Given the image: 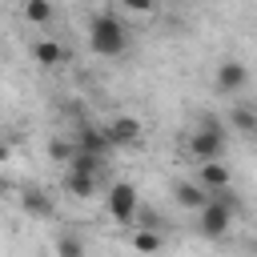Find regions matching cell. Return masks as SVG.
<instances>
[{"instance_id":"obj_1","label":"cell","mask_w":257,"mask_h":257,"mask_svg":"<svg viewBox=\"0 0 257 257\" xmlns=\"http://www.w3.org/2000/svg\"><path fill=\"white\" fill-rule=\"evenodd\" d=\"M237 213H241V201L233 197V189H229V185H225V189H213L209 201L197 209V229H201V237L221 241V237L229 233V225H233Z\"/></svg>"},{"instance_id":"obj_2","label":"cell","mask_w":257,"mask_h":257,"mask_svg":"<svg viewBox=\"0 0 257 257\" xmlns=\"http://www.w3.org/2000/svg\"><path fill=\"white\" fill-rule=\"evenodd\" d=\"M88 48H92L96 56H120V52L128 48L124 24H120L112 12H96V16L88 20Z\"/></svg>"},{"instance_id":"obj_3","label":"cell","mask_w":257,"mask_h":257,"mask_svg":"<svg viewBox=\"0 0 257 257\" xmlns=\"http://www.w3.org/2000/svg\"><path fill=\"white\" fill-rule=\"evenodd\" d=\"M225 124L217 116H201V124L193 128L189 137V157L193 161H213V157H225Z\"/></svg>"},{"instance_id":"obj_4","label":"cell","mask_w":257,"mask_h":257,"mask_svg":"<svg viewBox=\"0 0 257 257\" xmlns=\"http://www.w3.org/2000/svg\"><path fill=\"white\" fill-rule=\"evenodd\" d=\"M137 209H141V201H137V189H133L128 181H116V185L108 189V213H112V221H120V225H133V221H137Z\"/></svg>"},{"instance_id":"obj_5","label":"cell","mask_w":257,"mask_h":257,"mask_svg":"<svg viewBox=\"0 0 257 257\" xmlns=\"http://www.w3.org/2000/svg\"><path fill=\"white\" fill-rule=\"evenodd\" d=\"M213 84H217V92L233 96V92H241V88L249 84V68H245L241 60H221L217 72H213Z\"/></svg>"},{"instance_id":"obj_6","label":"cell","mask_w":257,"mask_h":257,"mask_svg":"<svg viewBox=\"0 0 257 257\" xmlns=\"http://www.w3.org/2000/svg\"><path fill=\"white\" fill-rule=\"evenodd\" d=\"M104 137L112 141V149H128V145L141 141V120L137 116H112L104 124Z\"/></svg>"},{"instance_id":"obj_7","label":"cell","mask_w":257,"mask_h":257,"mask_svg":"<svg viewBox=\"0 0 257 257\" xmlns=\"http://www.w3.org/2000/svg\"><path fill=\"white\" fill-rule=\"evenodd\" d=\"M76 149L96 153V157H108L112 153V141L104 137V124H80L76 128Z\"/></svg>"},{"instance_id":"obj_8","label":"cell","mask_w":257,"mask_h":257,"mask_svg":"<svg viewBox=\"0 0 257 257\" xmlns=\"http://www.w3.org/2000/svg\"><path fill=\"white\" fill-rule=\"evenodd\" d=\"M201 169H197V181L213 193V189H225V185H233V173H229V165L221 161V157H213V161H197Z\"/></svg>"},{"instance_id":"obj_9","label":"cell","mask_w":257,"mask_h":257,"mask_svg":"<svg viewBox=\"0 0 257 257\" xmlns=\"http://www.w3.org/2000/svg\"><path fill=\"white\" fill-rule=\"evenodd\" d=\"M173 201H177L181 209H193V213H197V209L209 201V189H205L201 181H177V185H173Z\"/></svg>"},{"instance_id":"obj_10","label":"cell","mask_w":257,"mask_h":257,"mask_svg":"<svg viewBox=\"0 0 257 257\" xmlns=\"http://www.w3.org/2000/svg\"><path fill=\"white\" fill-rule=\"evenodd\" d=\"M96 185H100V177H96V173H76V169H68V173H64V193H72L76 201L96 197Z\"/></svg>"},{"instance_id":"obj_11","label":"cell","mask_w":257,"mask_h":257,"mask_svg":"<svg viewBox=\"0 0 257 257\" xmlns=\"http://www.w3.org/2000/svg\"><path fill=\"white\" fill-rule=\"evenodd\" d=\"M20 209H24L28 217H36V221H44V217L56 213V205H52V197H48L44 189H24V193H20Z\"/></svg>"},{"instance_id":"obj_12","label":"cell","mask_w":257,"mask_h":257,"mask_svg":"<svg viewBox=\"0 0 257 257\" xmlns=\"http://www.w3.org/2000/svg\"><path fill=\"white\" fill-rule=\"evenodd\" d=\"M128 245H133L137 253H157V249L165 245V237H161L157 229H149V225H137L133 237H128Z\"/></svg>"},{"instance_id":"obj_13","label":"cell","mask_w":257,"mask_h":257,"mask_svg":"<svg viewBox=\"0 0 257 257\" xmlns=\"http://www.w3.org/2000/svg\"><path fill=\"white\" fill-rule=\"evenodd\" d=\"M32 60L44 64V68H56V64L64 60V48H60L56 40H36V44H32Z\"/></svg>"},{"instance_id":"obj_14","label":"cell","mask_w":257,"mask_h":257,"mask_svg":"<svg viewBox=\"0 0 257 257\" xmlns=\"http://www.w3.org/2000/svg\"><path fill=\"white\" fill-rule=\"evenodd\" d=\"M68 169H76V173H96V177H104V157H96V153H84V149H76V153L68 157Z\"/></svg>"},{"instance_id":"obj_15","label":"cell","mask_w":257,"mask_h":257,"mask_svg":"<svg viewBox=\"0 0 257 257\" xmlns=\"http://www.w3.org/2000/svg\"><path fill=\"white\" fill-rule=\"evenodd\" d=\"M229 128H237V133L253 137V133H257V112H253L249 104H237V108L229 112Z\"/></svg>"},{"instance_id":"obj_16","label":"cell","mask_w":257,"mask_h":257,"mask_svg":"<svg viewBox=\"0 0 257 257\" xmlns=\"http://www.w3.org/2000/svg\"><path fill=\"white\" fill-rule=\"evenodd\" d=\"M24 16H28V24H48L52 20V4L48 0H24Z\"/></svg>"},{"instance_id":"obj_17","label":"cell","mask_w":257,"mask_h":257,"mask_svg":"<svg viewBox=\"0 0 257 257\" xmlns=\"http://www.w3.org/2000/svg\"><path fill=\"white\" fill-rule=\"evenodd\" d=\"M72 153H76V141H64V137H52V141H48V157H52V161L68 165Z\"/></svg>"},{"instance_id":"obj_18","label":"cell","mask_w":257,"mask_h":257,"mask_svg":"<svg viewBox=\"0 0 257 257\" xmlns=\"http://www.w3.org/2000/svg\"><path fill=\"white\" fill-rule=\"evenodd\" d=\"M56 253H60V257H80V253H84V241L72 237V233H60V237H56Z\"/></svg>"},{"instance_id":"obj_19","label":"cell","mask_w":257,"mask_h":257,"mask_svg":"<svg viewBox=\"0 0 257 257\" xmlns=\"http://www.w3.org/2000/svg\"><path fill=\"white\" fill-rule=\"evenodd\" d=\"M120 4H124L128 12H149V8H153V0H120Z\"/></svg>"},{"instance_id":"obj_20","label":"cell","mask_w":257,"mask_h":257,"mask_svg":"<svg viewBox=\"0 0 257 257\" xmlns=\"http://www.w3.org/2000/svg\"><path fill=\"white\" fill-rule=\"evenodd\" d=\"M8 157H12V149H8L4 141H0V161H8Z\"/></svg>"},{"instance_id":"obj_21","label":"cell","mask_w":257,"mask_h":257,"mask_svg":"<svg viewBox=\"0 0 257 257\" xmlns=\"http://www.w3.org/2000/svg\"><path fill=\"white\" fill-rule=\"evenodd\" d=\"M8 189H12V185H8V181H4V177H0V197H4V193H8Z\"/></svg>"},{"instance_id":"obj_22","label":"cell","mask_w":257,"mask_h":257,"mask_svg":"<svg viewBox=\"0 0 257 257\" xmlns=\"http://www.w3.org/2000/svg\"><path fill=\"white\" fill-rule=\"evenodd\" d=\"M213 4H221V0H213Z\"/></svg>"}]
</instances>
